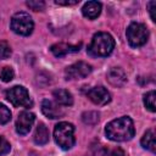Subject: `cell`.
<instances>
[{"instance_id": "7c38bea8", "label": "cell", "mask_w": 156, "mask_h": 156, "mask_svg": "<svg viewBox=\"0 0 156 156\" xmlns=\"http://www.w3.org/2000/svg\"><path fill=\"white\" fill-rule=\"evenodd\" d=\"M80 49V44L78 45H71V44H66V43H57L54 44L50 48V51L54 54V56L56 57H62L67 54H72V52H77Z\"/></svg>"}, {"instance_id": "484cf974", "label": "cell", "mask_w": 156, "mask_h": 156, "mask_svg": "<svg viewBox=\"0 0 156 156\" xmlns=\"http://www.w3.org/2000/svg\"><path fill=\"white\" fill-rule=\"evenodd\" d=\"M78 0H56L55 4L57 5H63V6H69V5H76L78 4Z\"/></svg>"}, {"instance_id": "ac0fdd59", "label": "cell", "mask_w": 156, "mask_h": 156, "mask_svg": "<svg viewBox=\"0 0 156 156\" xmlns=\"http://www.w3.org/2000/svg\"><path fill=\"white\" fill-rule=\"evenodd\" d=\"M155 99H156V93H155V90H150V91H147V93L144 95V105H145V107H146L149 111H151V112H155V111H156Z\"/></svg>"}, {"instance_id": "4fadbf2b", "label": "cell", "mask_w": 156, "mask_h": 156, "mask_svg": "<svg viewBox=\"0 0 156 156\" xmlns=\"http://www.w3.org/2000/svg\"><path fill=\"white\" fill-rule=\"evenodd\" d=\"M100 12H101V4L98 1H88L84 4V6L82 9L83 16L89 20L96 18L100 15Z\"/></svg>"}, {"instance_id": "6da1fadb", "label": "cell", "mask_w": 156, "mask_h": 156, "mask_svg": "<svg viewBox=\"0 0 156 156\" xmlns=\"http://www.w3.org/2000/svg\"><path fill=\"white\" fill-rule=\"evenodd\" d=\"M105 133L106 136L112 141H127L134 136V123L130 117L123 116L107 123Z\"/></svg>"}, {"instance_id": "277c9868", "label": "cell", "mask_w": 156, "mask_h": 156, "mask_svg": "<svg viewBox=\"0 0 156 156\" xmlns=\"http://www.w3.org/2000/svg\"><path fill=\"white\" fill-rule=\"evenodd\" d=\"M126 33H127L128 43L133 48L143 46L147 41V38H149V32L146 27L143 23H138V22L130 23Z\"/></svg>"}, {"instance_id": "44dd1931", "label": "cell", "mask_w": 156, "mask_h": 156, "mask_svg": "<svg viewBox=\"0 0 156 156\" xmlns=\"http://www.w3.org/2000/svg\"><path fill=\"white\" fill-rule=\"evenodd\" d=\"M13 74H15V73H13V69H12L11 67L6 66V67H4V68L1 69V72H0V78H1L2 82L7 83V82L12 80Z\"/></svg>"}, {"instance_id": "d6986e66", "label": "cell", "mask_w": 156, "mask_h": 156, "mask_svg": "<svg viewBox=\"0 0 156 156\" xmlns=\"http://www.w3.org/2000/svg\"><path fill=\"white\" fill-rule=\"evenodd\" d=\"M82 119L87 124H95L99 121V112L96 111H88L82 115Z\"/></svg>"}, {"instance_id": "5bb4252c", "label": "cell", "mask_w": 156, "mask_h": 156, "mask_svg": "<svg viewBox=\"0 0 156 156\" xmlns=\"http://www.w3.org/2000/svg\"><path fill=\"white\" fill-rule=\"evenodd\" d=\"M54 98L58 105L62 106H71L73 104V96L72 94L66 89H56L54 90Z\"/></svg>"}, {"instance_id": "7402d4cb", "label": "cell", "mask_w": 156, "mask_h": 156, "mask_svg": "<svg viewBox=\"0 0 156 156\" xmlns=\"http://www.w3.org/2000/svg\"><path fill=\"white\" fill-rule=\"evenodd\" d=\"M26 4L30 10H34V11H41L45 7V2L41 0H28Z\"/></svg>"}, {"instance_id": "7a4b0ae2", "label": "cell", "mask_w": 156, "mask_h": 156, "mask_svg": "<svg viewBox=\"0 0 156 156\" xmlns=\"http://www.w3.org/2000/svg\"><path fill=\"white\" fill-rule=\"evenodd\" d=\"M113 48H115V39L112 38V35L105 32H99L93 37L91 43L88 46V52L91 56L105 57L112 52Z\"/></svg>"}, {"instance_id": "ba28073f", "label": "cell", "mask_w": 156, "mask_h": 156, "mask_svg": "<svg viewBox=\"0 0 156 156\" xmlns=\"http://www.w3.org/2000/svg\"><path fill=\"white\" fill-rule=\"evenodd\" d=\"M35 116L34 113L29 112V111H23L18 115V118L16 121V132L21 135H24L27 133H29L33 123H34Z\"/></svg>"}, {"instance_id": "9c48e42d", "label": "cell", "mask_w": 156, "mask_h": 156, "mask_svg": "<svg viewBox=\"0 0 156 156\" xmlns=\"http://www.w3.org/2000/svg\"><path fill=\"white\" fill-rule=\"evenodd\" d=\"M87 96L89 98L90 101H93L96 105H106L111 100L110 93L104 87H94L89 89L87 93Z\"/></svg>"}, {"instance_id": "3957f363", "label": "cell", "mask_w": 156, "mask_h": 156, "mask_svg": "<svg viewBox=\"0 0 156 156\" xmlns=\"http://www.w3.org/2000/svg\"><path fill=\"white\" fill-rule=\"evenodd\" d=\"M54 139L61 149L63 150L71 149L76 141L73 124L68 122H60L58 124H56L54 129Z\"/></svg>"}, {"instance_id": "d4e9b609", "label": "cell", "mask_w": 156, "mask_h": 156, "mask_svg": "<svg viewBox=\"0 0 156 156\" xmlns=\"http://www.w3.org/2000/svg\"><path fill=\"white\" fill-rule=\"evenodd\" d=\"M147 9H149V12H150L151 20L155 22V21H156V16H155V10H156V1H150V2L147 4Z\"/></svg>"}, {"instance_id": "9a60e30c", "label": "cell", "mask_w": 156, "mask_h": 156, "mask_svg": "<svg viewBox=\"0 0 156 156\" xmlns=\"http://www.w3.org/2000/svg\"><path fill=\"white\" fill-rule=\"evenodd\" d=\"M34 141L38 145H44L49 141V130H48V128L45 127L44 123L38 124V127L35 129V133H34Z\"/></svg>"}, {"instance_id": "ffe728a7", "label": "cell", "mask_w": 156, "mask_h": 156, "mask_svg": "<svg viewBox=\"0 0 156 156\" xmlns=\"http://www.w3.org/2000/svg\"><path fill=\"white\" fill-rule=\"evenodd\" d=\"M11 119V111L2 104H0V124H5Z\"/></svg>"}, {"instance_id": "30bf717a", "label": "cell", "mask_w": 156, "mask_h": 156, "mask_svg": "<svg viewBox=\"0 0 156 156\" xmlns=\"http://www.w3.org/2000/svg\"><path fill=\"white\" fill-rule=\"evenodd\" d=\"M41 111L43 113L51 119L55 118H60L65 115V111L62 110V107H60L58 104H55L54 101L49 100V99H44L41 102Z\"/></svg>"}, {"instance_id": "cb8c5ba5", "label": "cell", "mask_w": 156, "mask_h": 156, "mask_svg": "<svg viewBox=\"0 0 156 156\" xmlns=\"http://www.w3.org/2000/svg\"><path fill=\"white\" fill-rule=\"evenodd\" d=\"M10 150H11L10 143H9L5 138L0 136V156H2V155H5V154L10 152Z\"/></svg>"}, {"instance_id": "5b68a950", "label": "cell", "mask_w": 156, "mask_h": 156, "mask_svg": "<svg viewBox=\"0 0 156 156\" xmlns=\"http://www.w3.org/2000/svg\"><path fill=\"white\" fill-rule=\"evenodd\" d=\"M34 23L27 12H17L11 18V29L20 35H29L33 32Z\"/></svg>"}, {"instance_id": "603a6c76", "label": "cell", "mask_w": 156, "mask_h": 156, "mask_svg": "<svg viewBox=\"0 0 156 156\" xmlns=\"http://www.w3.org/2000/svg\"><path fill=\"white\" fill-rule=\"evenodd\" d=\"M11 55V48L6 41H0V60H5L10 57Z\"/></svg>"}, {"instance_id": "52a82bcc", "label": "cell", "mask_w": 156, "mask_h": 156, "mask_svg": "<svg viewBox=\"0 0 156 156\" xmlns=\"http://www.w3.org/2000/svg\"><path fill=\"white\" fill-rule=\"evenodd\" d=\"M91 72V66L84 61L76 62L65 69L66 79H82Z\"/></svg>"}, {"instance_id": "8992f818", "label": "cell", "mask_w": 156, "mask_h": 156, "mask_svg": "<svg viewBox=\"0 0 156 156\" xmlns=\"http://www.w3.org/2000/svg\"><path fill=\"white\" fill-rule=\"evenodd\" d=\"M6 99L16 107H30L33 104L27 89L21 85H16L9 89L6 91Z\"/></svg>"}, {"instance_id": "2e32d148", "label": "cell", "mask_w": 156, "mask_h": 156, "mask_svg": "<svg viewBox=\"0 0 156 156\" xmlns=\"http://www.w3.org/2000/svg\"><path fill=\"white\" fill-rule=\"evenodd\" d=\"M141 145L144 149L150 150L151 152L156 151V141H155V132L152 129H149L145 132V134L141 138Z\"/></svg>"}, {"instance_id": "e0dca14e", "label": "cell", "mask_w": 156, "mask_h": 156, "mask_svg": "<svg viewBox=\"0 0 156 156\" xmlns=\"http://www.w3.org/2000/svg\"><path fill=\"white\" fill-rule=\"evenodd\" d=\"M96 156H126L121 147H107L101 146L96 151Z\"/></svg>"}, {"instance_id": "8fae6325", "label": "cell", "mask_w": 156, "mask_h": 156, "mask_svg": "<svg viewBox=\"0 0 156 156\" xmlns=\"http://www.w3.org/2000/svg\"><path fill=\"white\" fill-rule=\"evenodd\" d=\"M106 77H107L108 83H110L111 85H113V87H117V88L123 87V85L126 84V82H127V76H126L124 71H123L122 68H119V67H113V68H111V69L107 72Z\"/></svg>"}]
</instances>
